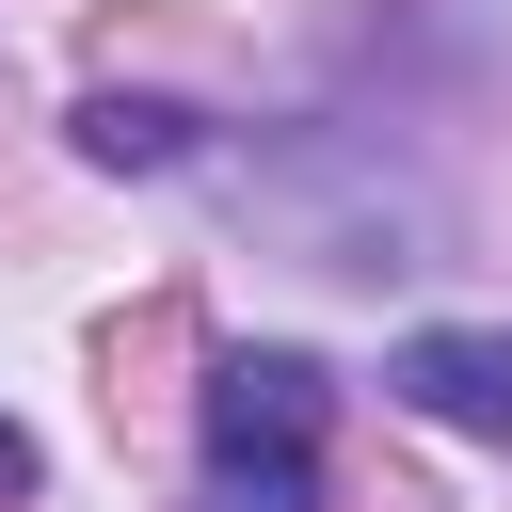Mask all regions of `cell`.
<instances>
[{
  "label": "cell",
  "instance_id": "cell-2",
  "mask_svg": "<svg viewBox=\"0 0 512 512\" xmlns=\"http://www.w3.org/2000/svg\"><path fill=\"white\" fill-rule=\"evenodd\" d=\"M320 448V368L304 352H224L208 368V464H304Z\"/></svg>",
  "mask_w": 512,
  "mask_h": 512
},
{
  "label": "cell",
  "instance_id": "cell-1",
  "mask_svg": "<svg viewBox=\"0 0 512 512\" xmlns=\"http://www.w3.org/2000/svg\"><path fill=\"white\" fill-rule=\"evenodd\" d=\"M384 384H400L432 432L512 448V320H432V336H400V352H384Z\"/></svg>",
  "mask_w": 512,
  "mask_h": 512
},
{
  "label": "cell",
  "instance_id": "cell-3",
  "mask_svg": "<svg viewBox=\"0 0 512 512\" xmlns=\"http://www.w3.org/2000/svg\"><path fill=\"white\" fill-rule=\"evenodd\" d=\"M192 144V112L176 96H80V160H112V176H160Z\"/></svg>",
  "mask_w": 512,
  "mask_h": 512
},
{
  "label": "cell",
  "instance_id": "cell-5",
  "mask_svg": "<svg viewBox=\"0 0 512 512\" xmlns=\"http://www.w3.org/2000/svg\"><path fill=\"white\" fill-rule=\"evenodd\" d=\"M0 496H32V432L16 416H0Z\"/></svg>",
  "mask_w": 512,
  "mask_h": 512
},
{
  "label": "cell",
  "instance_id": "cell-4",
  "mask_svg": "<svg viewBox=\"0 0 512 512\" xmlns=\"http://www.w3.org/2000/svg\"><path fill=\"white\" fill-rule=\"evenodd\" d=\"M208 512H304V464H208Z\"/></svg>",
  "mask_w": 512,
  "mask_h": 512
}]
</instances>
